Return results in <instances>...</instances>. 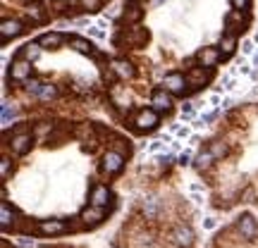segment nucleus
Returning a JSON list of instances; mask_svg holds the SVG:
<instances>
[{
    "mask_svg": "<svg viewBox=\"0 0 258 248\" xmlns=\"http://www.w3.org/2000/svg\"><path fill=\"white\" fill-rule=\"evenodd\" d=\"M134 124H136V129H141V131L155 129V124H158V110H141V112H136Z\"/></svg>",
    "mask_w": 258,
    "mask_h": 248,
    "instance_id": "obj_1",
    "label": "nucleus"
},
{
    "mask_svg": "<svg viewBox=\"0 0 258 248\" xmlns=\"http://www.w3.org/2000/svg\"><path fill=\"white\" fill-rule=\"evenodd\" d=\"M10 74H12L15 81H26V79L31 76V62L24 60V57H17V60L12 62V67H10Z\"/></svg>",
    "mask_w": 258,
    "mask_h": 248,
    "instance_id": "obj_2",
    "label": "nucleus"
},
{
    "mask_svg": "<svg viewBox=\"0 0 258 248\" xmlns=\"http://www.w3.org/2000/svg\"><path fill=\"white\" fill-rule=\"evenodd\" d=\"M36 229H38V234H43V236H55V234H62V231L67 229V224H65L62 220H41Z\"/></svg>",
    "mask_w": 258,
    "mask_h": 248,
    "instance_id": "obj_3",
    "label": "nucleus"
},
{
    "mask_svg": "<svg viewBox=\"0 0 258 248\" xmlns=\"http://www.w3.org/2000/svg\"><path fill=\"white\" fill-rule=\"evenodd\" d=\"M122 165H125V158L120 155V153H105V158H103V172L105 174H115V172H120L122 170Z\"/></svg>",
    "mask_w": 258,
    "mask_h": 248,
    "instance_id": "obj_4",
    "label": "nucleus"
},
{
    "mask_svg": "<svg viewBox=\"0 0 258 248\" xmlns=\"http://www.w3.org/2000/svg\"><path fill=\"white\" fill-rule=\"evenodd\" d=\"M91 205L96 208H103V205H108V200H110V189L108 186H103V184H98V186H93L91 191Z\"/></svg>",
    "mask_w": 258,
    "mask_h": 248,
    "instance_id": "obj_5",
    "label": "nucleus"
},
{
    "mask_svg": "<svg viewBox=\"0 0 258 248\" xmlns=\"http://www.w3.org/2000/svg\"><path fill=\"white\" fill-rule=\"evenodd\" d=\"M172 239H175V244L177 246H182V248H189L191 244H194V229L191 227H177L175 229V234H172Z\"/></svg>",
    "mask_w": 258,
    "mask_h": 248,
    "instance_id": "obj_6",
    "label": "nucleus"
},
{
    "mask_svg": "<svg viewBox=\"0 0 258 248\" xmlns=\"http://www.w3.org/2000/svg\"><path fill=\"white\" fill-rule=\"evenodd\" d=\"M22 34V22L19 19H5L0 24V36L7 41V38H15V36Z\"/></svg>",
    "mask_w": 258,
    "mask_h": 248,
    "instance_id": "obj_7",
    "label": "nucleus"
},
{
    "mask_svg": "<svg viewBox=\"0 0 258 248\" xmlns=\"http://www.w3.org/2000/svg\"><path fill=\"white\" fill-rule=\"evenodd\" d=\"M184 84H186V76H182V74H167L165 81H163L165 91H170V93H182Z\"/></svg>",
    "mask_w": 258,
    "mask_h": 248,
    "instance_id": "obj_8",
    "label": "nucleus"
},
{
    "mask_svg": "<svg viewBox=\"0 0 258 248\" xmlns=\"http://www.w3.org/2000/svg\"><path fill=\"white\" fill-rule=\"evenodd\" d=\"M220 50L218 48H203L201 53H199V62H201V67H213V65H218V60H220Z\"/></svg>",
    "mask_w": 258,
    "mask_h": 248,
    "instance_id": "obj_9",
    "label": "nucleus"
},
{
    "mask_svg": "<svg viewBox=\"0 0 258 248\" xmlns=\"http://www.w3.org/2000/svg\"><path fill=\"white\" fill-rule=\"evenodd\" d=\"M208 79H210L208 67H196V70H191L186 74V84H191V86H203Z\"/></svg>",
    "mask_w": 258,
    "mask_h": 248,
    "instance_id": "obj_10",
    "label": "nucleus"
},
{
    "mask_svg": "<svg viewBox=\"0 0 258 248\" xmlns=\"http://www.w3.org/2000/svg\"><path fill=\"white\" fill-rule=\"evenodd\" d=\"M151 103H153V110H170L172 98H170V93H167L165 89H160V91H155V93H153Z\"/></svg>",
    "mask_w": 258,
    "mask_h": 248,
    "instance_id": "obj_11",
    "label": "nucleus"
},
{
    "mask_svg": "<svg viewBox=\"0 0 258 248\" xmlns=\"http://www.w3.org/2000/svg\"><path fill=\"white\" fill-rule=\"evenodd\" d=\"M237 227H239V234L244 236V239H254V236H256V220H254V217H249V215H244V217H241Z\"/></svg>",
    "mask_w": 258,
    "mask_h": 248,
    "instance_id": "obj_12",
    "label": "nucleus"
},
{
    "mask_svg": "<svg viewBox=\"0 0 258 248\" xmlns=\"http://www.w3.org/2000/svg\"><path fill=\"white\" fill-rule=\"evenodd\" d=\"M101 220H103V208H96V205H91V208H86V210L81 213V222H84V224H89V227H93V224H101Z\"/></svg>",
    "mask_w": 258,
    "mask_h": 248,
    "instance_id": "obj_13",
    "label": "nucleus"
},
{
    "mask_svg": "<svg viewBox=\"0 0 258 248\" xmlns=\"http://www.w3.org/2000/svg\"><path fill=\"white\" fill-rule=\"evenodd\" d=\"M112 72H115L120 79H131V76H134V67L129 65L127 60H115V62H112Z\"/></svg>",
    "mask_w": 258,
    "mask_h": 248,
    "instance_id": "obj_14",
    "label": "nucleus"
},
{
    "mask_svg": "<svg viewBox=\"0 0 258 248\" xmlns=\"http://www.w3.org/2000/svg\"><path fill=\"white\" fill-rule=\"evenodd\" d=\"M29 146H31V134H17V136L12 139V150H15L17 155L26 153Z\"/></svg>",
    "mask_w": 258,
    "mask_h": 248,
    "instance_id": "obj_15",
    "label": "nucleus"
},
{
    "mask_svg": "<svg viewBox=\"0 0 258 248\" xmlns=\"http://www.w3.org/2000/svg\"><path fill=\"white\" fill-rule=\"evenodd\" d=\"M244 26H246V19L241 17V10H237V12H232L230 17H227V29L230 31H244Z\"/></svg>",
    "mask_w": 258,
    "mask_h": 248,
    "instance_id": "obj_16",
    "label": "nucleus"
},
{
    "mask_svg": "<svg viewBox=\"0 0 258 248\" xmlns=\"http://www.w3.org/2000/svg\"><path fill=\"white\" fill-rule=\"evenodd\" d=\"M62 41H65V38H62L60 34H43L41 38H38V43H41L43 48H60Z\"/></svg>",
    "mask_w": 258,
    "mask_h": 248,
    "instance_id": "obj_17",
    "label": "nucleus"
},
{
    "mask_svg": "<svg viewBox=\"0 0 258 248\" xmlns=\"http://www.w3.org/2000/svg\"><path fill=\"white\" fill-rule=\"evenodd\" d=\"M41 50H43V46H41V43H26V46L22 48V57H24V60H29V62H34L38 55H41Z\"/></svg>",
    "mask_w": 258,
    "mask_h": 248,
    "instance_id": "obj_18",
    "label": "nucleus"
},
{
    "mask_svg": "<svg viewBox=\"0 0 258 248\" xmlns=\"http://www.w3.org/2000/svg\"><path fill=\"white\" fill-rule=\"evenodd\" d=\"M12 222H15V213H12V208L2 200V205H0V224H2V229H7Z\"/></svg>",
    "mask_w": 258,
    "mask_h": 248,
    "instance_id": "obj_19",
    "label": "nucleus"
},
{
    "mask_svg": "<svg viewBox=\"0 0 258 248\" xmlns=\"http://www.w3.org/2000/svg\"><path fill=\"white\" fill-rule=\"evenodd\" d=\"M70 46H72L77 53H81V55H91L93 53V46L89 43V41H84V38H72V41H70Z\"/></svg>",
    "mask_w": 258,
    "mask_h": 248,
    "instance_id": "obj_20",
    "label": "nucleus"
},
{
    "mask_svg": "<svg viewBox=\"0 0 258 248\" xmlns=\"http://www.w3.org/2000/svg\"><path fill=\"white\" fill-rule=\"evenodd\" d=\"M234 48H237V38H234L232 34L222 36V41H220V53H222V55H232V53H234Z\"/></svg>",
    "mask_w": 258,
    "mask_h": 248,
    "instance_id": "obj_21",
    "label": "nucleus"
},
{
    "mask_svg": "<svg viewBox=\"0 0 258 248\" xmlns=\"http://www.w3.org/2000/svg\"><path fill=\"white\" fill-rule=\"evenodd\" d=\"M146 38H148V34H146V29H131L127 34V41L129 43H134V46H141V43H146Z\"/></svg>",
    "mask_w": 258,
    "mask_h": 248,
    "instance_id": "obj_22",
    "label": "nucleus"
},
{
    "mask_svg": "<svg viewBox=\"0 0 258 248\" xmlns=\"http://www.w3.org/2000/svg\"><path fill=\"white\" fill-rule=\"evenodd\" d=\"M213 160H215V155H213L210 150H203V153L196 155V167H199V170H208V167L213 165Z\"/></svg>",
    "mask_w": 258,
    "mask_h": 248,
    "instance_id": "obj_23",
    "label": "nucleus"
},
{
    "mask_svg": "<svg viewBox=\"0 0 258 248\" xmlns=\"http://www.w3.org/2000/svg\"><path fill=\"white\" fill-rule=\"evenodd\" d=\"M144 215H146L148 220H153L158 215V198H146L144 200Z\"/></svg>",
    "mask_w": 258,
    "mask_h": 248,
    "instance_id": "obj_24",
    "label": "nucleus"
},
{
    "mask_svg": "<svg viewBox=\"0 0 258 248\" xmlns=\"http://www.w3.org/2000/svg\"><path fill=\"white\" fill-rule=\"evenodd\" d=\"M77 136L84 143H93V126L91 124H81V126L77 129Z\"/></svg>",
    "mask_w": 258,
    "mask_h": 248,
    "instance_id": "obj_25",
    "label": "nucleus"
},
{
    "mask_svg": "<svg viewBox=\"0 0 258 248\" xmlns=\"http://www.w3.org/2000/svg\"><path fill=\"white\" fill-rule=\"evenodd\" d=\"M55 96H57V89H55V86L43 81V86H41V91H38V98H41V100H51V98H55Z\"/></svg>",
    "mask_w": 258,
    "mask_h": 248,
    "instance_id": "obj_26",
    "label": "nucleus"
},
{
    "mask_svg": "<svg viewBox=\"0 0 258 248\" xmlns=\"http://www.w3.org/2000/svg\"><path fill=\"white\" fill-rule=\"evenodd\" d=\"M12 120H15V107L12 105H2V129H7L10 124H12Z\"/></svg>",
    "mask_w": 258,
    "mask_h": 248,
    "instance_id": "obj_27",
    "label": "nucleus"
},
{
    "mask_svg": "<svg viewBox=\"0 0 258 248\" xmlns=\"http://www.w3.org/2000/svg\"><path fill=\"white\" fill-rule=\"evenodd\" d=\"M26 12H29V17L34 19V22H43V19H46V12H43V7H41V5H29V10H26Z\"/></svg>",
    "mask_w": 258,
    "mask_h": 248,
    "instance_id": "obj_28",
    "label": "nucleus"
},
{
    "mask_svg": "<svg viewBox=\"0 0 258 248\" xmlns=\"http://www.w3.org/2000/svg\"><path fill=\"white\" fill-rule=\"evenodd\" d=\"M127 10H129V12L125 15V19H127V22H136V19L141 17V10H139V5H136L134 0L129 2V7H127Z\"/></svg>",
    "mask_w": 258,
    "mask_h": 248,
    "instance_id": "obj_29",
    "label": "nucleus"
},
{
    "mask_svg": "<svg viewBox=\"0 0 258 248\" xmlns=\"http://www.w3.org/2000/svg\"><path fill=\"white\" fill-rule=\"evenodd\" d=\"M210 153H213L215 158H222V155H227V146H225V143H215V146L210 148Z\"/></svg>",
    "mask_w": 258,
    "mask_h": 248,
    "instance_id": "obj_30",
    "label": "nucleus"
},
{
    "mask_svg": "<svg viewBox=\"0 0 258 248\" xmlns=\"http://www.w3.org/2000/svg\"><path fill=\"white\" fill-rule=\"evenodd\" d=\"M41 86H43V81H41V79H29V86H26V89L31 91V93H36V96H38Z\"/></svg>",
    "mask_w": 258,
    "mask_h": 248,
    "instance_id": "obj_31",
    "label": "nucleus"
},
{
    "mask_svg": "<svg viewBox=\"0 0 258 248\" xmlns=\"http://www.w3.org/2000/svg\"><path fill=\"white\" fill-rule=\"evenodd\" d=\"M84 10H98L101 7V0H81Z\"/></svg>",
    "mask_w": 258,
    "mask_h": 248,
    "instance_id": "obj_32",
    "label": "nucleus"
},
{
    "mask_svg": "<svg viewBox=\"0 0 258 248\" xmlns=\"http://www.w3.org/2000/svg\"><path fill=\"white\" fill-rule=\"evenodd\" d=\"M0 172H2V177H7V174H10V158L0 160Z\"/></svg>",
    "mask_w": 258,
    "mask_h": 248,
    "instance_id": "obj_33",
    "label": "nucleus"
},
{
    "mask_svg": "<svg viewBox=\"0 0 258 248\" xmlns=\"http://www.w3.org/2000/svg\"><path fill=\"white\" fill-rule=\"evenodd\" d=\"M230 2H232L234 10H246L249 7V0H230Z\"/></svg>",
    "mask_w": 258,
    "mask_h": 248,
    "instance_id": "obj_34",
    "label": "nucleus"
},
{
    "mask_svg": "<svg viewBox=\"0 0 258 248\" xmlns=\"http://www.w3.org/2000/svg\"><path fill=\"white\" fill-rule=\"evenodd\" d=\"M89 34H91L93 38H103V36H105V31H103L101 26H93V29H89Z\"/></svg>",
    "mask_w": 258,
    "mask_h": 248,
    "instance_id": "obj_35",
    "label": "nucleus"
},
{
    "mask_svg": "<svg viewBox=\"0 0 258 248\" xmlns=\"http://www.w3.org/2000/svg\"><path fill=\"white\" fill-rule=\"evenodd\" d=\"M241 50L246 55H251L254 53V43H251V41H244V43H241Z\"/></svg>",
    "mask_w": 258,
    "mask_h": 248,
    "instance_id": "obj_36",
    "label": "nucleus"
},
{
    "mask_svg": "<svg viewBox=\"0 0 258 248\" xmlns=\"http://www.w3.org/2000/svg\"><path fill=\"white\" fill-rule=\"evenodd\" d=\"M67 5H72V0H53V7H57V10H62Z\"/></svg>",
    "mask_w": 258,
    "mask_h": 248,
    "instance_id": "obj_37",
    "label": "nucleus"
},
{
    "mask_svg": "<svg viewBox=\"0 0 258 248\" xmlns=\"http://www.w3.org/2000/svg\"><path fill=\"white\" fill-rule=\"evenodd\" d=\"M160 148H163V141H153L151 146H148V150H151V153H155V150H160Z\"/></svg>",
    "mask_w": 258,
    "mask_h": 248,
    "instance_id": "obj_38",
    "label": "nucleus"
},
{
    "mask_svg": "<svg viewBox=\"0 0 258 248\" xmlns=\"http://www.w3.org/2000/svg\"><path fill=\"white\" fill-rule=\"evenodd\" d=\"M19 246H22V248H31V246H34V241H31V239H19Z\"/></svg>",
    "mask_w": 258,
    "mask_h": 248,
    "instance_id": "obj_39",
    "label": "nucleus"
},
{
    "mask_svg": "<svg viewBox=\"0 0 258 248\" xmlns=\"http://www.w3.org/2000/svg\"><path fill=\"white\" fill-rule=\"evenodd\" d=\"M191 115H194V110H191L189 105H186V107H182V117H186V120H189Z\"/></svg>",
    "mask_w": 258,
    "mask_h": 248,
    "instance_id": "obj_40",
    "label": "nucleus"
},
{
    "mask_svg": "<svg viewBox=\"0 0 258 248\" xmlns=\"http://www.w3.org/2000/svg\"><path fill=\"white\" fill-rule=\"evenodd\" d=\"M180 162H182V165H186V162H189V153H182V155H180Z\"/></svg>",
    "mask_w": 258,
    "mask_h": 248,
    "instance_id": "obj_41",
    "label": "nucleus"
},
{
    "mask_svg": "<svg viewBox=\"0 0 258 248\" xmlns=\"http://www.w3.org/2000/svg\"><path fill=\"white\" fill-rule=\"evenodd\" d=\"M163 2H165V0H153V5H155V7H158V5H163Z\"/></svg>",
    "mask_w": 258,
    "mask_h": 248,
    "instance_id": "obj_42",
    "label": "nucleus"
},
{
    "mask_svg": "<svg viewBox=\"0 0 258 248\" xmlns=\"http://www.w3.org/2000/svg\"><path fill=\"white\" fill-rule=\"evenodd\" d=\"M256 62H258V53H256Z\"/></svg>",
    "mask_w": 258,
    "mask_h": 248,
    "instance_id": "obj_43",
    "label": "nucleus"
}]
</instances>
